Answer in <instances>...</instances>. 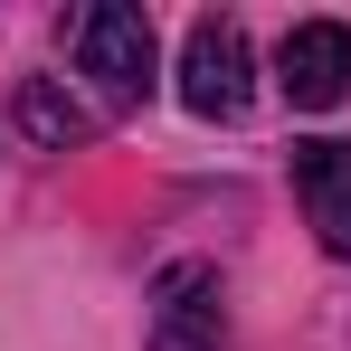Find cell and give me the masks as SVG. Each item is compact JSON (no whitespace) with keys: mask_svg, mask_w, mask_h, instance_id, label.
Returning a JSON list of instances; mask_svg holds the SVG:
<instances>
[{"mask_svg":"<svg viewBox=\"0 0 351 351\" xmlns=\"http://www.w3.org/2000/svg\"><path fill=\"white\" fill-rule=\"evenodd\" d=\"M294 199H304L313 237L332 256H351V143H332V133L294 143Z\"/></svg>","mask_w":351,"mask_h":351,"instance_id":"cell-5","label":"cell"},{"mask_svg":"<svg viewBox=\"0 0 351 351\" xmlns=\"http://www.w3.org/2000/svg\"><path fill=\"white\" fill-rule=\"evenodd\" d=\"M10 114H19V133H29V143H38V152H76V143H95V114H86V105H76V95H66L58 76H29V86H19V105H10Z\"/></svg>","mask_w":351,"mask_h":351,"instance_id":"cell-6","label":"cell"},{"mask_svg":"<svg viewBox=\"0 0 351 351\" xmlns=\"http://www.w3.org/2000/svg\"><path fill=\"white\" fill-rule=\"evenodd\" d=\"M66 48H76V66L105 86V105H143V95H152V76H162L152 19H143L133 0H86V10L66 19Z\"/></svg>","mask_w":351,"mask_h":351,"instance_id":"cell-1","label":"cell"},{"mask_svg":"<svg viewBox=\"0 0 351 351\" xmlns=\"http://www.w3.org/2000/svg\"><path fill=\"white\" fill-rule=\"evenodd\" d=\"M247 95H256V58H247V29H237L228 10H199L190 19V38H180V105L209 123H237L247 114Z\"/></svg>","mask_w":351,"mask_h":351,"instance_id":"cell-2","label":"cell"},{"mask_svg":"<svg viewBox=\"0 0 351 351\" xmlns=\"http://www.w3.org/2000/svg\"><path fill=\"white\" fill-rule=\"evenodd\" d=\"M228 342V294H219V266L180 256L152 276V351H219Z\"/></svg>","mask_w":351,"mask_h":351,"instance_id":"cell-3","label":"cell"},{"mask_svg":"<svg viewBox=\"0 0 351 351\" xmlns=\"http://www.w3.org/2000/svg\"><path fill=\"white\" fill-rule=\"evenodd\" d=\"M276 86H285L294 114H332V105L351 95V29H342V19H304V29H285Z\"/></svg>","mask_w":351,"mask_h":351,"instance_id":"cell-4","label":"cell"}]
</instances>
